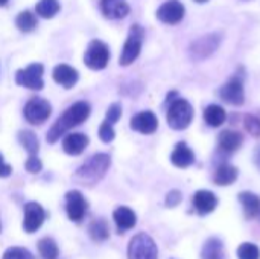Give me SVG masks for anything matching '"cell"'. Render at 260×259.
<instances>
[{
  "label": "cell",
  "instance_id": "6da1fadb",
  "mask_svg": "<svg viewBox=\"0 0 260 259\" xmlns=\"http://www.w3.org/2000/svg\"><path fill=\"white\" fill-rule=\"evenodd\" d=\"M90 116V104L85 101H79L73 105H70L53 124V127L49 130L47 133V142L49 143H55L61 136L66 134V131H69L73 127L81 125L82 122H85Z\"/></svg>",
  "mask_w": 260,
  "mask_h": 259
},
{
  "label": "cell",
  "instance_id": "7a4b0ae2",
  "mask_svg": "<svg viewBox=\"0 0 260 259\" xmlns=\"http://www.w3.org/2000/svg\"><path fill=\"white\" fill-rule=\"evenodd\" d=\"M110 163L111 162H110L108 154H104V153L94 154L76 171L75 179L82 185L93 186L105 176V172L110 168Z\"/></svg>",
  "mask_w": 260,
  "mask_h": 259
},
{
  "label": "cell",
  "instance_id": "3957f363",
  "mask_svg": "<svg viewBox=\"0 0 260 259\" xmlns=\"http://www.w3.org/2000/svg\"><path fill=\"white\" fill-rule=\"evenodd\" d=\"M193 119V108L186 99H174L168 108V124L174 130H186Z\"/></svg>",
  "mask_w": 260,
  "mask_h": 259
},
{
  "label": "cell",
  "instance_id": "277c9868",
  "mask_svg": "<svg viewBox=\"0 0 260 259\" xmlns=\"http://www.w3.org/2000/svg\"><path fill=\"white\" fill-rule=\"evenodd\" d=\"M128 259H158L155 241L148 234H137L129 241Z\"/></svg>",
  "mask_w": 260,
  "mask_h": 259
},
{
  "label": "cell",
  "instance_id": "5b68a950",
  "mask_svg": "<svg viewBox=\"0 0 260 259\" xmlns=\"http://www.w3.org/2000/svg\"><path fill=\"white\" fill-rule=\"evenodd\" d=\"M142 43H143V29L139 24H133L128 38L125 41V46L120 53V64L122 66H129L137 60L142 50Z\"/></svg>",
  "mask_w": 260,
  "mask_h": 259
},
{
  "label": "cell",
  "instance_id": "8992f818",
  "mask_svg": "<svg viewBox=\"0 0 260 259\" xmlns=\"http://www.w3.org/2000/svg\"><path fill=\"white\" fill-rule=\"evenodd\" d=\"M84 61L93 70H101V69L107 67V64L110 61L108 46L101 40H93L85 50Z\"/></svg>",
  "mask_w": 260,
  "mask_h": 259
},
{
  "label": "cell",
  "instance_id": "52a82bcc",
  "mask_svg": "<svg viewBox=\"0 0 260 259\" xmlns=\"http://www.w3.org/2000/svg\"><path fill=\"white\" fill-rule=\"evenodd\" d=\"M43 66L40 63H34L27 66L26 69H21L15 75V82L18 85H23L30 90H41L44 82H43Z\"/></svg>",
  "mask_w": 260,
  "mask_h": 259
},
{
  "label": "cell",
  "instance_id": "ba28073f",
  "mask_svg": "<svg viewBox=\"0 0 260 259\" xmlns=\"http://www.w3.org/2000/svg\"><path fill=\"white\" fill-rule=\"evenodd\" d=\"M52 113V105L44 98H32L24 107V118L34 125H40L49 119Z\"/></svg>",
  "mask_w": 260,
  "mask_h": 259
},
{
  "label": "cell",
  "instance_id": "9c48e42d",
  "mask_svg": "<svg viewBox=\"0 0 260 259\" xmlns=\"http://www.w3.org/2000/svg\"><path fill=\"white\" fill-rule=\"evenodd\" d=\"M87 209H88V203L79 191H70L66 194V211L69 220L75 223L82 221V218L87 214Z\"/></svg>",
  "mask_w": 260,
  "mask_h": 259
},
{
  "label": "cell",
  "instance_id": "30bf717a",
  "mask_svg": "<svg viewBox=\"0 0 260 259\" xmlns=\"http://www.w3.org/2000/svg\"><path fill=\"white\" fill-rule=\"evenodd\" d=\"M219 43H221V35H218V34L204 35L192 44L190 53H192L193 60H197V61L204 60V58L210 56L219 47Z\"/></svg>",
  "mask_w": 260,
  "mask_h": 259
},
{
  "label": "cell",
  "instance_id": "8fae6325",
  "mask_svg": "<svg viewBox=\"0 0 260 259\" xmlns=\"http://www.w3.org/2000/svg\"><path fill=\"white\" fill-rule=\"evenodd\" d=\"M184 5L178 0H168L165 2L158 11H157V18L166 24H177L183 20L184 17Z\"/></svg>",
  "mask_w": 260,
  "mask_h": 259
},
{
  "label": "cell",
  "instance_id": "7c38bea8",
  "mask_svg": "<svg viewBox=\"0 0 260 259\" xmlns=\"http://www.w3.org/2000/svg\"><path fill=\"white\" fill-rule=\"evenodd\" d=\"M46 220V212L44 209L35 203V202H29L26 206H24V221H23V229L27 232V234H34L37 232L41 224L44 223Z\"/></svg>",
  "mask_w": 260,
  "mask_h": 259
},
{
  "label": "cell",
  "instance_id": "4fadbf2b",
  "mask_svg": "<svg viewBox=\"0 0 260 259\" xmlns=\"http://www.w3.org/2000/svg\"><path fill=\"white\" fill-rule=\"evenodd\" d=\"M222 101L230 105H242L245 102V92L241 78H232L219 92Z\"/></svg>",
  "mask_w": 260,
  "mask_h": 259
},
{
  "label": "cell",
  "instance_id": "5bb4252c",
  "mask_svg": "<svg viewBox=\"0 0 260 259\" xmlns=\"http://www.w3.org/2000/svg\"><path fill=\"white\" fill-rule=\"evenodd\" d=\"M158 127V119L152 111H140L131 119V128L142 134H152Z\"/></svg>",
  "mask_w": 260,
  "mask_h": 259
},
{
  "label": "cell",
  "instance_id": "9a60e30c",
  "mask_svg": "<svg viewBox=\"0 0 260 259\" xmlns=\"http://www.w3.org/2000/svg\"><path fill=\"white\" fill-rule=\"evenodd\" d=\"M101 11L107 18L119 20L129 14V5L126 0H101Z\"/></svg>",
  "mask_w": 260,
  "mask_h": 259
},
{
  "label": "cell",
  "instance_id": "2e32d148",
  "mask_svg": "<svg viewBox=\"0 0 260 259\" xmlns=\"http://www.w3.org/2000/svg\"><path fill=\"white\" fill-rule=\"evenodd\" d=\"M78 70L67 64H58L53 69V79L56 84L62 85L64 89H72L78 82Z\"/></svg>",
  "mask_w": 260,
  "mask_h": 259
},
{
  "label": "cell",
  "instance_id": "e0dca14e",
  "mask_svg": "<svg viewBox=\"0 0 260 259\" xmlns=\"http://www.w3.org/2000/svg\"><path fill=\"white\" fill-rule=\"evenodd\" d=\"M171 162L177 168H187L195 162V154L186 142H178L171 154Z\"/></svg>",
  "mask_w": 260,
  "mask_h": 259
},
{
  "label": "cell",
  "instance_id": "ac0fdd59",
  "mask_svg": "<svg viewBox=\"0 0 260 259\" xmlns=\"http://www.w3.org/2000/svg\"><path fill=\"white\" fill-rule=\"evenodd\" d=\"M113 218H114V223L117 226L119 234H123V232L133 229L137 223V217H136L134 211L126 208V206L117 208L113 214Z\"/></svg>",
  "mask_w": 260,
  "mask_h": 259
},
{
  "label": "cell",
  "instance_id": "d6986e66",
  "mask_svg": "<svg viewBox=\"0 0 260 259\" xmlns=\"http://www.w3.org/2000/svg\"><path fill=\"white\" fill-rule=\"evenodd\" d=\"M88 145V137L82 133L67 134L62 140V150L70 156H79Z\"/></svg>",
  "mask_w": 260,
  "mask_h": 259
},
{
  "label": "cell",
  "instance_id": "ffe728a7",
  "mask_svg": "<svg viewBox=\"0 0 260 259\" xmlns=\"http://www.w3.org/2000/svg\"><path fill=\"white\" fill-rule=\"evenodd\" d=\"M193 206L201 215H207L216 209L218 198L210 191H198L193 197Z\"/></svg>",
  "mask_w": 260,
  "mask_h": 259
},
{
  "label": "cell",
  "instance_id": "44dd1931",
  "mask_svg": "<svg viewBox=\"0 0 260 259\" xmlns=\"http://www.w3.org/2000/svg\"><path fill=\"white\" fill-rule=\"evenodd\" d=\"M244 142V137L241 133L238 131H233V130H225L219 134V139H218V145H219V150L224 151V153H235L241 148Z\"/></svg>",
  "mask_w": 260,
  "mask_h": 259
},
{
  "label": "cell",
  "instance_id": "7402d4cb",
  "mask_svg": "<svg viewBox=\"0 0 260 259\" xmlns=\"http://www.w3.org/2000/svg\"><path fill=\"white\" fill-rule=\"evenodd\" d=\"M239 202L242 203L247 218H254L260 214V198L256 194L242 192V194H239Z\"/></svg>",
  "mask_w": 260,
  "mask_h": 259
},
{
  "label": "cell",
  "instance_id": "603a6c76",
  "mask_svg": "<svg viewBox=\"0 0 260 259\" xmlns=\"http://www.w3.org/2000/svg\"><path fill=\"white\" fill-rule=\"evenodd\" d=\"M238 179V169L233 166V165H229V163H222L216 172H215V183L219 185V186H229L232 183H235V180Z\"/></svg>",
  "mask_w": 260,
  "mask_h": 259
},
{
  "label": "cell",
  "instance_id": "cb8c5ba5",
  "mask_svg": "<svg viewBox=\"0 0 260 259\" xmlns=\"http://www.w3.org/2000/svg\"><path fill=\"white\" fill-rule=\"evenodd\" d=\"M225 119H227V113L218 104H212L204 110V121L209 127H221L225 122Z\"/></svg>",
  "mask_w": 260,
  "mask_h": 259
},
{
  "label": "cell",
  "instance_id": "d4e9b609",
  "mask_svg": "<svg viewBox=\"0 0 260 259\" xmlns=\"http://www.w3.org/2000/svg\"><path fill=\"white\" fill-rule=\"evenodd\" d=\"M88 235L93 241H105L108 240L110 237V227H108V223L104 220V218H98V220H93L88 226Z\"/></svg>",
  "mask_w": 260,
  "mask_h": 259
},
{
  "label": "cell",
  "instance_id": "484cf974",
  "mask_svg": "<svg viewBox=\"0 0 260 259\" xmlns=\"http://www.w3.org/2000/svg\"><path fill=\"white\" fill-rule=\"evenodd\" d=\"M18 140L21 143V147L30 154V156H37L38 150H40V140L37 137L35 133L29 131V130H23L18 133Z\"/></svg>",
  "mask_w": 260,
  "mask_h": 259
},
{
  "label": "cell",
  "instance_id": "4316f807",
  "mask_svg": "<svg viewBox=\"0 0 260 259\" xmlns=\"http://www.w3.org/2000/svg\"><path fill=\"white\" fill-rule=\"evenodd\" d=\"M38 252L43 259H58L59 258V247L52 238H41L37 244Z\"/></svg>",
  "mask_w": 260,
  "mask_h": 259
},
{
  "label": "cell",
  "instance_id": "83f0119b",
  "mask_svg": "<svg viewBox=\"0 0 260 259\" xmlns=\"http://www.w3.org/2000/svg\"><path fill=\"white\" fill-rule=\"evenodd\" d=\"M59 8L58 0H40L35 6V12L43 18H52L59 12Z\"/></svg>",
  "mask_w": 260,
  "mask_h": 259
},
{
  "label": "cell",
  "instance_id": "f1b7e54d",
  "mask_svg": "<svg viewBox=\"0 0 260 259\" xmlns=\"http://www.w3.org/2000/svg\"><path fill=\"white\" fill-rule=\"evenodd\" d=\"M203 259H222V243L218 238H210L201 252Z\"/></svg>",
  "mask_w": 260,
  "mask_h": 259
},
{
  "label": "cell",
  "instance_id": "f546056e",
  "mask_svg": "<svg viewBox=\"0 0 260 259\" xmlns=\"http://www.w3.org/2000/svg\"><path fill=\"white\" fill-rule=\"evenodd\" d=\"M15 24L20 31L30 32L37 27V17L30 11H21L15 18Z\"/></svg>",
  "mask_w": 260,
  "mask_h": 259
},
{
  "label": "cell",
  "instance_id": "4dcf8cb0",
  "mask_svg": "<svg viewBox=\"0 0 260 259\" xmlns=\"http://www.w3.org/2000/svg\"><path fill=\"white\" fill-rule=\"evenodd\" d=\"M238 258L239 259H260V250L257 246L251 243H244L238 249Z\"/></svg>",
  "mask_w": 260,
  "mask_h": 259
},
{
  "label": "cell",
  "instance_id": "1f68e13d",
  "mask_svg": "<svg viewBox=\"0 0 260 259\" xmlns=\"http://www.w3.org/2000/svg\"><path fill=\"white\" fill-rule=\"evenodd\" d=\"M2 259H35V256L24 247H11L3 253Z\"/></svg>",
  "mask_w": 260,
  "mask_h": 259
},
{
  "label": "cell",
  "instance_id": "d6a6232c",
  "mask_svg": "<svg viewBox=\"0 0 260 259\" xmlns=\"http://www.w3.org/2000/svg\"><path fill=\"white\" fill-rule=\"evenodd\" d=\"M245 128L254 137H260V116H257V114H247L245 116Z\"/></svg>",
  "mask_w": 260,
  "mask_h": 259
},
{
  "label": "cell",
  "instance_id": "836d02e7",
  "mask_svg": "<svg viewBox=\"0 0 260 259\" xmlns=\"http://www.w3.org/2000/svg\"><path fill=\"white\" fill-rule=\"evenodd\" d=\"M114 136H116V133L113 130V125L104 121L101 124V127H99V137H101V140L108 143V142H111L114 139Z\"/></svg>",
  "mask_w": 260,
  "mask_h": 259
},
{
  "label": "cell",
  "instance_id": "e575fe53",
  "mask_svg": "<svg viewBox=\"0 0 260 259\" xmlns=\"http://www.w3.org/2000/svg\"><path fill=\"white\" fill-rule=\"evenodd\" d=\"M122 116V107L119 104H111L107 110V116H105V122L108 124H116Z\"/></svg>",
  "mask_w": 260,
  "mask_h": 259
},
{
  "label": "cell",
  "instance_id": "d590c367",
  "mask_svg": "<svg viewBox=\"0 0 260 259\" xmlns=\"http://www.w3.org/2000/svg\"><path fill=\"white\" fill-rule=\"evenodd\" d=\"M26 169H27V172H30V174H37V172H40L41 171V168H43V165H41V160L37 157V156H30L27 160H26Z\"/></svg>",
  "mask_w": 260,
  "mask_h": 259
},
{
  "label": "cell",
  "instance_id": "8d00e7d4",
  "mask_svg": "<svg viewBox=\"0 0 260 259\" xmlns=\"http://www.w3.org/2000/svg\"><path fill=\"white\" fill-rule=\"evenodd\" d=\"M180 202H181V192L177 191V189L171 191V192L166 195V206H168V208H174V206L180 205Z\"/></svg>",
  "mask_w": 260,
  "mask_h": 259
},
{
  "label": "cell",
  "instance_id": "74e56055",
  "mask_svg": "<svg viewBox=\"0 0 260 259\" xmlns=\"http://www.w3.org/2000/svg\"><path fill=\"white\" fill-rule=\"evenodd\" d=\"M11 172H12V168L8 163H5L3 156L0 154V177H8L11 176Z\"/></svg>",
  "mask_w": 260,
  "mask_h": 259
},
{
  "label": "cell",
  "instance_id": "f35d334b",
  "mask_svg": "<svg viewBox=\"0 0 260 259\" xmlns=\"http://www.w3.org/2000/svg\"><path fill=\"white\" fill-rule=\"evenodd\" d=\"M254 162H256V165H257V168H259L260 171V147L256 150V153H254Z\"/></svg>",
  "mask_w": 260,
  "mask_h": 259
},
{
  "label": "cell",
  "instance_id": "ab89813d",
  "mask_svg": "<svg viewBox=\"0 0 260 259\" xmlns=\"http://www.w3.org/2000/svg\"><path fill=\"white\" fill-rule=\"evenodd\" d=\"M6 2H8V0H0V6H3V5H6Z\"/></svg>",
  "mask_w": 260,
  "mask_h": 259
},
{
  "label": "cell",
  "instance_id": "60d3db41",
  "mask_svg": "<svg viewBox=\"0 0 260 259\" xmlns=\"http://www.w3.org/2000/svg\"><path fill=\"white\" fill-rule=\"evenodd\" d=\"M195 2H198V3H204V2H207V0H195Z\"/></svg>",
  "mask_w": 260,
  "mask_h": 259
},
{
  "label": "cell",
  "instance_id": "b9f144b4",
  "mask_svg": "<svg viewBox=\"0 0 260 259\" xmlns=\"http://www.w3.org/2000/svg\"><path fill=\"white\" fill-rule=\"evenodd\" d=\"M0 232H2V224H0Z\"/></svg>",
  "mask_w": 260,
  "mask_h": 259
}]
</instances>
